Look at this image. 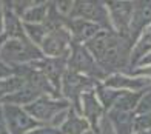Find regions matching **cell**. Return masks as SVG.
<instances>
[{"mask_svg": "<svg viewBox=\"0 0 151 134\" xmlns=\"http://www.w3.org/2000/svg\"><path fill=\"white\" fill-rule=\"evenodd\" d=\"M150 52H151V28L143 32L134 43L133 51H131V59H129V70L136 68L140 60L143 57H147Z\"/></svg>", "mask_w": 151, "mask_h": 134, "instance_id": "18", "label": "cell"}, {"mask_svg": "<svg viewBox=\"0 0 151 134\" xmlns=\"http://www.w3.org/2000/svg\"><path fill=\"white\" fill-rule=\"evenodd\" d=\"M68 70L83 74L96 82H104L108 77V74L102 71L94 57L90 54V51L85 48V45H71V52L68 56Z\"/></svg>", "mask_w": 151, "mask_h": 134, "instance_id": "5", "label": "cell"}, {"mask_svg": "<svg viewBox=\"0 0 151 134\" xmlns=\"http://www.w3.org/2000/svg\"><path fill=\"white\" fill-rule=\"evenodd\" d=\"M108 8L109 20H111L113 31L129 39V23H131L134 2H105Z\"/></svg>", "mask_w": 151, "mask_h": 134, "instance_id": "9", "label": "cell"}, {"mask_svg": "<svg viewBox=\"0 0 151 134\" xmlns=\"http://www.w3.org/2000/svg\"><path fill=\"white\" fill-rule=\"evenodd\" d=\"M3 36V2H0V37Z\"/></svg>", "mask_w": 151, "mask_h": 134, "instance_id": "27", "label": "cell"}, {"mask_svg": "<svg viewBox=\"0 0 151 134\" xmlns=\"http://www.w3.org/2000/svg\"><path fill=\"white\" fill-rule=\"evenodd\" d=\"M3 34L6 36V39L26 37L22 19L11 9L8 2H3Z\"/></svg>", "mask_w": 151, "mask_h": 134, "instance_id": "15", "label": "cell"}, {"mask_svg": "<svg viewBox=\"0 0 151 134\" xmlns=\"http://www.w3.org/2000/svg\"><path fill=\"white\" fill-rule=\"evenodd\" d=\"M5 117V123L9 134H28L29 131L43 126L36 119H32L22 106L9 105V103H0Z\"/></svg>", "mask_w": 151, "mask_h": 134, "instance_id": "7", "label": "cell"}, {"mask_svg": "<svg viewBox=\"0 0 151 134\" xmlns=\"http://www.w3.org/2000/svg\"><path fill=\"white\" fill-rule=\"evenodd\" d=\"M148 113H151V86L142 92L139 102H137V106H136V116L148 114Z\"/></svg>", "mask_w": 151, "mask_h": 134, "instance_id": "20", "label": "cell"}, {"mask_svg": "<svg viewBox=\"0 0 151 134\" xmlns=\"http://www.w3.org/2000/svg\"><path fill=\"white\" fill-rule=\"evenodd\" d=\"M12 76H16V68L9 66L8 63H5L2 59H0V80L3 79H9Z\"/></svg>", "mask_w": 151, "mask_h": 134, "instance_id": "23", "label": "cell"}, {"mask_svg": "<svg viewBox=\"0 0 151 134\" xmlns=\"http://www.w3.org/2000/svg\"><path fill=\"white\" fill-rule=\"evenodd\" d=\"M59 128L63 134H90L91 133L90 123L86 122V119L82 114H79L74 108L68 110V114L63 120V123Z\"/></svg>", "mask_w": 151, "mask_h": 134, "instance_id": "17", "label": "cell"}, {"mask_svg": "<svg viewBox=\"0 0 151 134\" xmlns=\"http://www.w3.org/2000/svg\"><path fill=\"white\" fill-rule=\"evenodd\" d=\"M70 108H71L70 102L65 100L63 97L42 96L37 100H34L32 103L26 105L23 110L42 125L59 128L63 123Z\"/></svg>", "mask_w": 151, "mask_h": 134, "instance_id": "2", "label": "cell"}, {"mask_svg": "<svg viewBox=\"0 0 151 134\" xmlns=\"http://www.w3.org/2000/svg\"><path fill=\"white\" fill-rule=\"evenodd\" d=\"M48 11H50V2H36L31 8L26 9V12L20 19L23 23L40 25L46 20Z\"/></svg>", "mask_w": 151, "mask_h": 134, "instance_id": "19", "label": "cell"}, {"mask_svg": "<svg viewBox=\"0 0 151 134\" xmlns=\"http://www.w3.org/2000/svg\"><path fill=\"white\" fill-rule=\"evenodd\" d=\"M65 26L70 31L73 43L76 45H85L97 34L99 31H102V28L96 23L86 22L82 19H70L65 17Z\"/></svg>", "mask_w": 151, "mask_h": 134, "instance_id": "13", "label": "cell"}, {"mask_svg": "<svg viewBox=\"0 0 151 134\" xmlns=\"http://www.w3.org/2000/svg\"><path fill=\"white\" fill-rule=\"evenodd\" d=\"M151 131V113L142 116H136L134 119V134Z\"/></svg>", "mask_w": 151, "mask_h": 134, "instance_id": "21", "label": "cell"}, {"mask_svg": "<svg viewBox=\"0 0 151 134\" xmlns=\"http://www.w3.org/2000/svg\"><path fill=\"white\" fill-rule=\"evenodd\" d=\"M0 134H9L8 128L5 123V117H3V111H2V105H0Z\"/></svg>", "mask_w": 151, "mask_h": 134, "instance_id": "25", "label": "cell"}, {"mask_svg": "<svg viewBox=\"0 0 151 134\" xmlns=\"http://www.w3.org/2000/svg\"><path fill=\"white\" fill-rule=\"evenodd\" d=\"M151 28V0L134 2V11L129 23V40L133 45L143 32Z\"/></svg>", "mask_w": 151, "mask_h": 134, "instance_id": "12", "label": "cell"}, {"mask_svg": "<svg viewBox=\"0 0 151 134\" xmlns=\"http://www.w3.org/2000/svg\"><path fill=\"white\" fill-rule=\"evenodd\" d=\"M106 119L113 125L114 134H134V111L111 108L106 113Z\"/></svg>", "mask_w": 151, "mask_h": 134, "instance_id": "14", "label": "cell"}, {"mask_svg": "<svg viewBox=\"0 0 151 134\" xmlns=\"http://www.w3.org/2000/svg\"><path fill=\"white\" fill-rule=\"evenodd\" d=\"M5 42H6V36H5V34H3V36H2V37H0V48H2V45H3V43H5Z\"/></svg>", "mask_w": 151, "mask_h": 134, "instance_id": "28", "label": "cell"}, {"mask_svg": "<svg viewBox=\"0 0 151 134\" xmlns=\"http://www.w3.org/2000/svg\"><path fill=\"white\" fill-rule=\"evenodd\" d=\"M42 96L43 94L36 88V86H32L31 83H25L20 90H17L16 92H12V94L2 99L0 103H9V105H17V106L25 108L26 105L32 103L34 100H37L39 97H42Z\"/></svg>", "mask_w": 151, "mask_h": 134, "instance_id": "16", "label": "cell"}, {"mask_svg": "<svg viewBox=\"0 0 151 134\" xmlns=\"http://www.w3.org/2000/svg\"><path fill=\"white\" fill-rule=\"evenodd\" d=\"M28 134H63V133L60 131V128H54V126L43 125V126H39V128L29 131Z\"/></svg>", "mask_w": 151, "mask_h": 134, "instance_id": "24", "label": "cell"}, {"mask_svg": "<svg viewBox=\"0 0 151 134\" xmlns=\"http://www.w3.org/2000/svg\"><path fill=\"white\" fill-rule=\"evenodd\" d=\"M150 65H151V52H150L147 57H143L140 62H139V65H137V66H150ZM137 66H136V68H137Z\"/></svg>", "mask_w": 151, "mask_h": 134, "instance_id": "26", "label": "cell"}, {"mask_svg": "<svg viewBox=\"0 0 151 134\" xmlns=\"http://www.w3.org/2000/svg\"><path fill=\"white\" fill-rule=\"evenodd\" d=\"M133 46V42L128 37L106 29L99 31L90 42L85 43V48L108 76L129 70Z\"/></svg>", "mask_w": 151, "mask_h": 134, "instance_id": "1", "label": "cell"}, {"mask_svg": "<svg viewBox=\"0 0 151 134\" xmlns=\"http://www.w3.org/2000/svg\"><path fill=\"white\" fill-rule=\"evenodd\" d=\"M125 74H129V76H140V77H148L151 80V65L150 66H137V68H133L127 71Z\"/></svg>", "mask_w": 151, "mask_h": 134, "instance_id": "22", "label": "cell"}, {"mask_svg": "<svg viewBox=\"0 0 151 134\" xmlns=\"http://www.w3.org/2000/svg\"><path fill=\"white\" fill-rule=\"evenodd\" d=\"M105 86L119 91H129V92H140L145 91L151 86V80L148 77L140 76H129L125 72H117V74H109L104 82Z\"/></svg>", "mask_w": 151, "mask_h": 134, "instance_id": "11", "label": "cell"}, {"mask_svg": "<svg viewBox=\"0 0 151 134\" xmlns=\"http://www.w3.org/2000/svg\"><path fill=\"white\" fill-rule=\"evenodd\" d=\"M97 83H100V82H96V80L86 77L83 74H79V72L66 70L63 77H62V83H60V96L65 100H68L71 108H74L80 114V97H82V94L90 91V90H96Z\"/></svg>", "mask_w": 151, "mask_h": 134, "instance_id": "4", "label": "cell"}, {"mask_svg": "<svg viewBox=\"0 0 151 134\" xmlns=\"http://www.w3.org/2000/svg\"><path fill=\"white\" fill-rule=\"evenodd\" d=\"M71 45H73L71 34H70V31L66 29V26H63V28L50 31V34L45 37L42 45L39 46V49L42 51V54L45 57L60 59V57L70 56Z\"/></svg>", "mask_w": 151, "mask_h": 134, "instance_id": "8", "label": "cell"}, {"mask_svg": "<svg viewBox=\"0 0 151 134\" xmlns=\"http://www.w3.org/2000/svg\"><path fill=\"white\" fill-rule=\"evenodd\" d=\"M68 17L82 19L86 20V22L99 25L102 29L113 31L106 3L100 2V0H77V2L73 3V9Z\"/></svg>", "mask_w": 151, "mask_h": 134, "instance_id": "6", "label": "cell"}, {"mask_svg": "<svg viewBox=\"0 0 151 134\" xmlns=\"http://www.w3.org/2000/svg\"><path fill=\"white\" fill-rule=\"evenodd\" d=\"M45 56L42 54L36 45L28 37L23 39H6V42L0 48V59L12 68L29 65L32 62L42 60Z\"/></svg>", "mask_w": 151, "mask_h": 134, "instance_id": "3", "label": "cell"}, {"mask_svg": "<svg viewBox=\"0 0 151 134\" xmlns=\"http://www.w3.org/2000/svg\"><path fill=\"white\" fill-rule=\"evenodd\" d=\"M80 114L90 123L91 133H94V134L100 133V123H102V119L106 117V113H105V108L102 106L100 100L97 99L96 90H90V91L82 94V97H80Z\"/></svg>", "mask_w": 151, "mask_h": 134, "instance_id": "10", "label": "cell"}]
</instances>
